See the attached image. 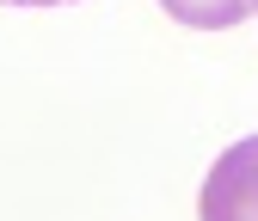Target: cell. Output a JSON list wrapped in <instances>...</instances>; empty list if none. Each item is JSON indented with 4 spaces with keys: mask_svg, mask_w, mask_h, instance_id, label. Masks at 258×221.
I'll return each instance as SVG.
<instances>
[{
    "mask_svg": "<svg viewBox=\"0 0 258 221\" xmlns=\"http://www.w3.org/2000/svg\"><path fill=\"white\" fill-rule=\"evenodd\" d=\"M203 221H258V135H240L203 178Z\"/></svg>",
    "mask_w": 258,
    "mask_h": 221,
    "instance_id": "cell-1",
    "label": "cell"
},
{
    "mask_svg": "<svg viewBox=\"0 0 258 221\" xmlns=\"http://www.w3.org/2000/svg\"><path fill=\"white\" fill-rule=\"evenodd\" d=\"M252 13H258V0H252Z\"/></svg>",
    "mask_w": 258,
    "mask_h": 221,
    "instance_id": "cell-4",
    "label": "cell"
},
{
    "mask_svg": "<svg viewBox=\"0 0 258 221\" xmlns=\"http://www.w3.org/2000/svg\"><path fill=\"white\" fill-rule=\"evenodd\" d=\"M160 7L190 31H228V25H240L252 13V0H160Z\"/></svg>",
    "mask_w": 258,
    "mask_h": 221,
    "instance_id": "cell-2",
    "label": "cell"
},
{
    "mask_svg": "<svg viewBox=\"0 0 258 221\" xmlns=\"http://www.w3.org/2000/svg\"><path fill=\"white\" fill-rule=\"evenodd\" d=\"M0 7H68V0H0Z\"/></svg>",
    "mask_w": 258,
    "mask_h": 221,
    "instance_id": "cell-3",
    "label": "cell"
}]
</instances>
